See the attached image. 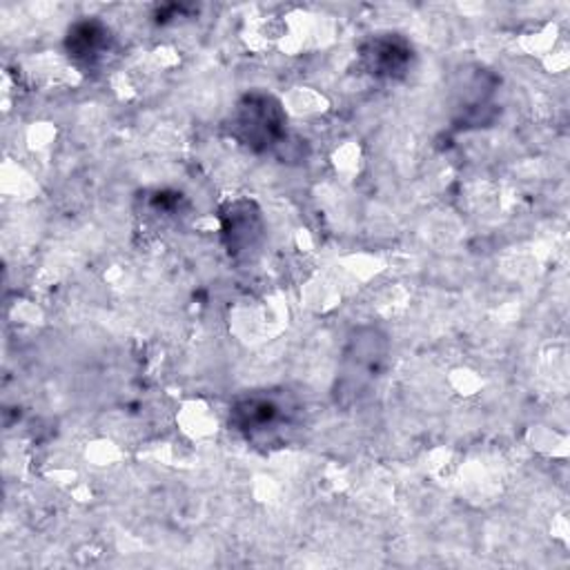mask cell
I'll return each mask as SVG.
<instances>
[{
	"label": "cell",
	"mask_w": 570,
	"mask_h": 570,
	"mask_svg": "<svg viewBox=\"0 0 570 570\" xmlns=\"http://www.w3.org/2000/svg\"><path fill=\"white\" fill-rule=\"evenodd\" d=\"M286 119L279 103L270 96H248L237 111V132L252 148H270L281 141Z\"/></svg>",
	"instance_id": "obj_1"
},
{
	"label": "cell",
	"mask_w": 570,
	"mask_h": 570,
	"mask_svg": "<svg viewBox=\"0 0 570 570\" xmlns=\"http://www.w3.org/2000/svg\"><path fill=\"white\" fill-rule=\"evenodd\" d=\"M364 61L377 76H397L410 63V47L397 36H379L366 45Z\"/></svg>",
	"instance_id": "obj_2"
},
{
	"label": "cell",
	"mask_w": 570,
	"mask_h": 570,
	"mask_svg": "<svg viewBox=\"0 0 570 570\" xmlns=\"http://www.w3.org/2000/svg\"><path fill=\"white\" fill-rule=\"evenodd\" d=\"M107 45H109V32L96 21H85L69 30L67 50L78 61H85V63L96 61L107 50Z\"/></svg>",
	"instance_id": "obj_3"
}]
</instances>
